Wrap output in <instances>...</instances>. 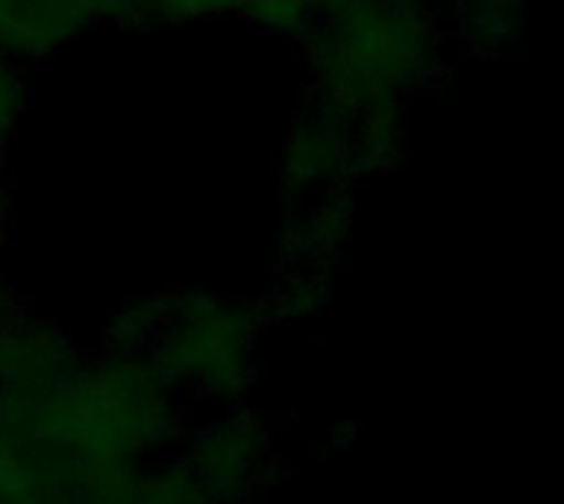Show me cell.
I'll return each mask as SVG.
<instances>
[{"instance_id": "cell-1", "label": "cell", "mask_w": 564, "mask_h": 504, "mask_svg": "<svg viewBox=\"0 0 564 504\" xmlns=\"http://www.w3.org/2000/svg\"><path fill=\"white\" fill-rule=\"evenodd\" d=\"M321 109L347 125L377 109H400V96L433 76L440 23L426 0H311L301 36Z\"/></svg>"}, {"instance_id": "cell-2", "label": "cell", "mask_w": 564, "mask_h": 504, "mask_svg": "<svg viewBox=\"0 0 564 504\" xmlns=\"http://www.w3.org/2000/svg\"><path fill=\"white\" fill-rule=\"evenodd\" d=\"M93 23L83 0H0V53L26 66L69 46Z\"/></svg>"}, {"instance_id": "cell-3", "label": "cell", "mask_w": 564, "mask_h": 504, "mask_svg": "<svg viewBox=\"0 0 564 504\" xmlns=\"http://www.w3.org/2000/svg\"><path fill=\"white\" fill-rule=\"evenodd\" d=\"M357 168L350 125L321 109L294 125L284 152V185L294 195H334V182Z\"/></svg>"}, {"instance_id": "cell-4", "label": "cell", "mask_w": 564, "mask_h": 504, "mask_svg": "<svg viewBox=\"0 0 564 504\" xmlns=\"http://www.w3.org/2000/svg\"><path fill=\"white\" fill-rule=\"evenodd\" d=\"M238 17L258 23L274 36L301 40L311 26V0H241Z\"/></svg>"}, {"instance_id": "cell-5", "label": "cell", "mask_w": 564, "mask_h": 504, "mask_svg": "<svg viewBox=\"0 0 564 504\" xmlns=\"http://www.w3.org/2000/svg\"><path fill=\"white\" fill-rule=\"evenodd\" d=\"M456 7H463L469 33L479 40H509L512 33H519V23H512V17H522L519 0H456Z\"/></svg>"}, {"instance_id": "cell-6", "label": "cell", "mask_w": 564, "mask_h": 504, "mask_svg": "<svg viewBox=\"0 0 564 504\" xmlns=\"http://www.w3.org/2000/svg\"><path fill=\"white\" fill-rule=\"evenodd\" d=\"M96 20H129V23H145V7L149 0H83Z\"/></svg>"}, {"instance_id": "cell-7", "label": "cell", "mask_w": 564, "mask_h": 504, "mask_svg": "<svg viewBox=\"0 0 564 504\" xmlns=\"http://www.w3.org/2000/svg\"><path fill=\"white\" fill-rule=\"evenodd\" d=\"M7 201H10V178H7V165H3V152H0V234L7 224Z\"/></svg>"}]
</instances>
